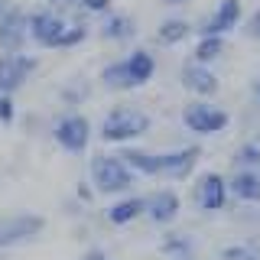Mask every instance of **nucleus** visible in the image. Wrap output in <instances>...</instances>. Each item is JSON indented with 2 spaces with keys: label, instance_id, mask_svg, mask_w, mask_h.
Instances as JSON below:
<instances>
[{
  "label": "nucleus",
  "instance_id": "obj_19",
  "mask_svg": "<svg viewBox=\"0 0 260 260\" xmlns=\"http://www.w3.org/2000/svg\"><path fill=\"white\" fill-rule=\"evenodd\" d=\"M192 23L189 20H182V16H166V20L156 26V46H166V49H173V46H182L185 39L192 36Z\"/></svg>",
  "mask_w": 260,
  "mask_h": 260
},
{
  "label": "nucleus",
  "instance_id": "obj_7",
  "mask_svg": "<svg viewBox=\"0 0 260 260\" xmlns=\"http://www.w3.org/2000/svg\"><path fill=\"white\" fill-rule=\"evenodd\" d=\"M69 16L55 7H39V10H29V43L39 49H59L62 32L69 29Z\"/></svg>",
  "mask_w": 260,
  "mask_h": 260
},
{
  "label": "nucleus",
  "instance_id": "obj_26",
  "mask_svg": "<svg viewBox=\"0 0 260 260\" xmlns=\"http://www.w3.org/2000/svg\"><path fill=\"white\" fill-rule=\"evenodd\" d=\"M241 32L250 39V43H260V7H257L254 13H247V16L241 20Z\"/></svg>",
  "mask_w": 260,
  "mask_h": 260
},
{
  "label": "nucleus",
  "instance_id": "obj_8",
  "mask_svg": "<svg viewBox=\"0 0 260 260\" xmlns=\"http://www.w3.org/2000/svg\"><path fill=\"white\" fill-rule=\"evenodd\" d=\"M39 72V59L32 52H0V94H16Z\"/></svg>",
  "mask_w": 260,
  "mask_h": 260
},
{
  "label": "nucleus",
  "instance_id": "obj_16",
  "mask_svg": "<svg viewBox=\"0 0 260 260\" xmlns=\"http://www.w3.org/2000/svg\"><path fill=\"white\" fill-rule=\"evenodd\" d=\"M98 36L104 43H130L137 36V20L130 13H120V10H111L101 16V26H98Z\"/></svg>",
  "mask_w": 260,
  "mask_h": 260
},
{
  "label": "nucleus",
  "instance_id": "obj_22",
  "mask_svg": "<svg viewBox=\"0 0 260 260\" xmlns=\"http://www.w3.org/2000/svg\"><path fill=\"white\" fill-rule=\"evenodd\" d=\"M159 250L169 260L173 257H195V241H192V234H185V231H166L162 241H159Z\"/></svg>",
  "mask_w": 260,
  "mask_h": 260
},
{
  "label": "nucleus",
  "instance_id": "obj_33",
  "mask_svg": "<svg viewBox=\"0 0 260 260\" xmlns=\"http://www.w3.org/2000/svg\"><path fill=\"white\" fill-rule=\"evenodd\" d=\"M7 7H10V4H7V0H0V16H4V10H7Z\"/></svg>",
  "mask_w": 260,
  "mask_h": 260
},
{
  "label": "nucleus",
  "instance_id": "obj_18",
  "mask_svg": "<svg viewBox=\"0 0 260 260\" xmlns=\"http://www.w3.org/2000/svg\"><path fill=\"white\" fill-rule=\"evenodd\" d=\"M117 156L124 159L137 176H159V153H153V150H143V146L130 143V146H120Z\"/></svg>",
  "mask_w": 260,
  "mask_h": 260
},
{
  "label": "nucleus",
  "instance_id": "obj_15",
  "mask_svg": "<svg viewBox=\"0 0 260 260\" xmlns=\"http://www.w3.org/2000/svg\"><path fill=\"white\" fill-rule=\"evenodd\" d=\"M140 218H143V195H137V192L120 195V199H114L104 208V221L111 228H127V224L140 221Z\"/></svg>",
  "mask_w": 260,
  "mask_h": 260
},
{
  "label": "nucleus",
  "instance_id": "obj_21",
  "mask_svg": "<svg viewBox=\"0 0 260 260\" xmlns=\"http://www.w3.org/2000/svg\"><path fill=\"white\" fill-rule=\"evenodd\" d=\"M224 36H199L195 39V49H192V62H199V65H211V62H218L224 55Z\"/></svg>",
  "mask_w": 260,
  "mask_h": 260
},
{
  "label": "nucleus",
  "instance_id": "obj_12",
  "mask_svg": "<svg viewBox=\"0 0 260 260\" xmlns=\"http://www.w3.org/2000/svg\"><path fill=\"white\" fill-rule=\"evenodd\" d=\"M202 159V150L195 143L189 146H176V150H166L159 153V179H173V182H182L195 173Z\"/></svg>",
  "mask_w": 260,
  "mask_h": 260
},
{
  "label": "nucleus",
  "instance_id": "obj_2",
  "mask_svg": "<svg viewBox=\"0 0 260 260\" xmlns=\"http://www.w3.org/2000/svg\"><path fill=\"white\" fill-rule=\"evenodd\" d=\"M137 176L117 153H94L88 159V185L94 195H108V199H120L137 189Z\"/></svg>",
  "mask_w": 260,
  "mask_h": 260
},
{
  "label": "nucleus",
  "instance_id": "obj_6",
  "mask_svg": "<svg viewBox=\"0 0 260 260\" xmlns=\"http://www.w3.org/2000/svg\"><path fill=\"white\" fill-rule=\"evenodd\" d=\"M182 127L195 137H215V134H224V130L231 127V114L215 101L195 98L192 104L182 108Z\"/></svg>",
  "mask_w": 260,
  "mask_h": 260
},
{
  "label": "nucleus",
  "instance_id": "obj_25",
  "mask_svg": "<svg viewBox=\"0 0 260 260\" xmlns=\"http://www.w3.org/2000/svg\"><path fill=\"white\" fill-rule=\"evenodd\" d=\"M218 260H260L257 244H228L218 250Z\"/></svg>",
  "mask_w": 260,
  "mask_h": 260
},
{
  "label": "nucleus",
  "instance_id": "obj_32",
  "mask_svg": "<svg viewBox=\"0 0 260 260\" xmlns=\"http://www.w3.org/2000/svg\"><path fill=\"white\" fill-rule=\"evenodd\" d=\"M166 7H182V4H189V0H162Z\"/></svg>",
  "mask_w": 260,
  "mask_h": 260
},
{
  "label": "nucleus",
  "instance_id": "obj_34",
  "mask_svg": "<svg viewBox=\"0 0 260 260\" xmlns=\"http://www.w3.org/2000/svg\"><path fill=\"white\" fill-rule=\"evenodd\" d=\"M49 4H75V0H49Z\"/></svg>",
  "mask_w": 260,
  "mask_h": 260
},
{
  "label": "nucleus",
  "instance_id": "obj_13",
  "mask_svg": "<svg viewBox=\"0 0 260 260\" xmlns=\"http://www.w3.org/2000/svg\"><path fill=\"white\" fill-rule=\"evenodd\" d=\"M241 20H244L241 0H221V4L205 16V23L199 26V36H228V32H234L241 26Z\"/></svg>",
  "mask_w": 260,
  "mask_h": 260
},
{
  "label": "nucleus",
  "instance_id": "obj_9",
  "mask_svg": "<svg viewBox=\"0 0 260 260\" xmlns=\"http://www.w3.org/2000/svg\"><path fill=\"white\" fill-rule=\"evenodd\" d=\"M29 43V10L10 4L0 16V52H23Z\"/></svg>",
  "mask_w": 260,
  "mask_h": 260
},
{
  "label": "nucleus",
  "instance_id": "obj_27",
  "mask_svg": "<svg viewBox=\"0 0 260 260\" xmlns=\"http://www.w3.org/2000/svg\"><path fill=\"white\" fill-rule=\"evenodd\" d=\"M16 120V94H0V124L10 127Z\"/></svg>",
  "mask_w": 260,
  "mask_h": 260
},
{
  "label": "nucleus",
  "instance_id": "obj_3",
  "mask_svg": "<svg viewBox=\"0 0 260 260\" xmlns=\"http://www.w3.org/2000/svg\"><path fill=\"white\" fill-rule=\"evenodd\" d=\"M150 127H153V120H150V114L143 108L117 104V108H111L101 117L98 137H101L104 143H111V146H130L134 140H140V137L150 134Z\"/></svg>",
  "mask_w": 260,
  "mask_h": 260
},
{
  "label": "nucleus",
  "instance_id": "obj_17",
  "mask_svg": "<svg viewBox=\"0 0 260 260\" xmlns=\"http://www.w3.org/2000/svg\"><path fill=\"white\" fill-rule=\"evenodd\" d=\"M228 195L244 205H260V173L257 169H234L228 176Z\"/></svg>",
  "mask_w": 260,
  "mask_h": 260
},
{
  "label": "nucleus",
  "instance_id": "obj_10",
  "mask_svg": "<svg viewBox=\"0 0 260 260\" xmlns=\"http://www.w3.org/2000/svg\"><path fill=\"white\" fill-rule=\"evenodd\" d=\"M195 208L211 215V211H224L231 195H228V179L221 173H202L195 179V189H192Z\"/></svg>",
  "mask_w": 260,
  "mask_h": 260
},
{
  "label": "nucleus",
  "instance_id": "obj_36",
  "mask_svg": "<svg viewBox=\"0 0 260 260\" xmlns=\"http://www.w3.org/2000/svg\"><path fill=\"white\" fill-rule=\"evenodd\" d=\"M257 173H260V169H257Z\"/></svg>",
  "mask_w": 260,
  "mask_h": 260
},
{
  "label": "nucleus",
  "instance_id": "obj_23",
  "mask_svg": "<svg viewBox=\"0 0 260 260\" xmlns=\"http://www.w3.org/2000/svg\"><path fill=\"white\" fill-rule=\"evenodd\" d=\"M231 162L238 169H260V140H244L238 150H234Z\"/></svg>",
  "mask_w": 260,
  "mask_h": 260
},
{
  "label": "nucleus",
  "instance_id": "obj_1",
  "mask_svg": "<svg viewBox=\"0 0 260 260\" xmlns=\"http://www.w3.org/2000/svg\"><path fill=\"white\" fill-rule=\"evenodd\" d=\"M153 75H156V55L150 49L137 46L127 55H120V59H111L98 72V81L108 91H134V88L150 85Z\"/></svg>",
  "mask_w": 260,
  "mask_h": 260
},
{
  "label": "nucleus",
  "instance_id": "obj_24",
  "mask_svg": "<svg viewBox=\"0 0 260 260\" xmlns=\"http://www.w3.org/2000/svg\"><path fill=\"white\" fill-rule=\"evenodd\" d=\"M91 36V26H88L85 20H72L69 23V29L62 32V39H59V49H75V46H81L85 39Z\"/></svg>",
  "mask_w": 260,
  "mask_h": 260
},
{
  "label": "nucleus",
  "instance_id": "obj_20",
  "mask_svg": "<svg viewBox=\"0 0 260 260\" xmlns=\"http://www.w3.org/2000/svg\"><path fill=\"white\" fill-rule=\"evenodd\" d=\"M91 98V81H88L85 75H78V78H69L65 85L59 88V101L65 104L69 111H78L81 104Z\"/></svg>",
  "mask_w": 260,
  "mask_h": 260
},
{
  "label": "nucleus",
  "instance_id": "obj_28",
  "mask_svg": "<svg viewBox=\"0 0 260 260\" xmlns=\"http://www.w3.org/2000/svg\"><path fill=\"white\" fill-rule=\"evenodd\" d=\"M114 0H75V7H81V13H91V16H104L111 13Z\"/></svg>",
  "mask_w": 260,
  "mask_h": 260
},
{
  "label": "nucleus",
  "instance_id": "obj_5",
  "mask_svg": "<svg viewBox=\"0 0 260 260\" xmlns=\"http://www.w3.org/2000/svg\"><path fill=\"white\" fill-rule=\"evenodd\" d=\"M46 224L49 221L39 211H7V215H0V254L43 238Z\"/></svg>",
  "mask_w": 260,
  "mask_h": 260
},
{
  "label": "nucleus",
  "instance_id": "obj_29",
  "mask_svg": "<svg viewBox=\"0 0 260 260\" xmlns=\"http://www.w3.org/2000/svg\"><path fill=\"white\" fill-rule=\"evenodd\" d=\"M75 199L81 202V205H91V202H94V189L88 185V179H85V182H78V185H75Z\"/></svg>",
  "mask_w": 260,
  "mask_h": 260
},
{
  "label": "nucleus",
  "instance_id": "obj_4",
  "mask_svg": "<svg viewBox=\"0 0 260 260\" xmlns=\"http://www.w3.org/2000/svg\"><path fill=\"white\" fill-rule=\"evenodd\" d=\"M49 137H52V143L59 146L62 153H69V156H81V153H88V146H91L94 127H91V120H88L81 111H69V108H65L59 117L52 120Z\"/></svg>",
  "mask_w": 260,
  "mask_h": 260
},
{
  "label": "nucleus",
  "instance_id": "obj_35",
  "mask_svg": "<svg viewBox=\"0 0 260 260\" xmlns=\"http://www.w3.org/2000/svg\"><path fill=\"white\" fill-rule=\"evenodd\" d=\"M173 260H195V257H173Z\"/></svg>",
  "mask_w": 260,
  "mask_h": 260
},
{
  "label": "nucleus",
  "instance_id": "obj_30",
  "mask_svg": "<svg viewBox=\"0 0 260 260\" xmlns=\"http://www.w3.org/2000/svg\"><path fill=\"white\" fill-rule=\"evenodd\" d=\"M78 260H111V254H108L104 247H88V250H85V254H81Z\"/></svg>",
  "mask_w": 260,
  "mask_h": 260
},
{
  "label": "nucleus",
  "instance_id": "obj_14",
  "mask_svg": "<svg viewBox=\"0 0 260 260\" xmlns=\"http://www.w3.org/2000/svg\"><path fill=\"white\" fill-rule=\"evenodd\" d=\"M179 81H182L185 91H192L195 98H202V101H211V98L218 94V88H221V81L211 72V65H199V62H185L182 69H179Z\"/></svg>",
  "mask_w": 260,
  "mask_h": 260
},
{
  "label": "nucleus",
  "instance_id": "obj_11",
  "mask_svg": "<svg viewBox=\"0 0 260 260\" xmlns=\"http://www.w3.org/2000/svg\"><path fill=\"white\" fill-rule=\"evenodd\" d=\"M179 211H182V199L176 189H156L143 195V218L156 228H169L179 218Z\"/></svg>",
  "mask_w": 260,
  "mask_h": 260
},
{
  "label": "nucleus",
  "instance_id": "obj_31",
  "mask_svg": "<svg viewBox=\"0 0 260 260\" xmlns=\"http://www.w3.org/2000/svg\"><path fill=\"white\" fill-rule=\"evenodd\" d=\"M250 94H254V104L260 108V75L254 78V85H250Z\"/></svg>",
  "mask_w": 260,
  "mask_h": 260
}]
</instances>
